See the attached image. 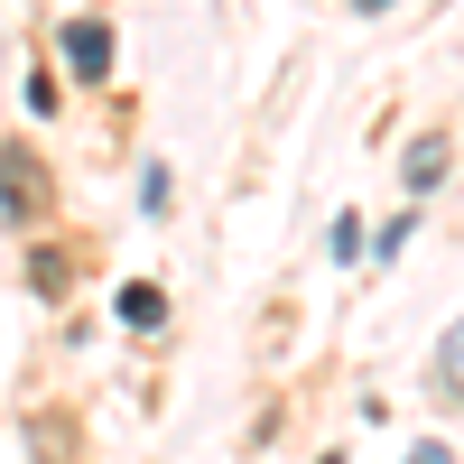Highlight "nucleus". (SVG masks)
I'll use <instances>...</instances> for the list:
<instances>
[{"label": "nucleus", "mask_w": 464, "mask_h": 464, "mask_svg": "<svg viewBox=\"0 0 464 464\" xmlns=\"http://www.w3.org/2000/svg\"><path fill=\"white\" fill-rule=\"evenodd\" d=\"M65 65L84 74V84H102V74H111V28L102 19H74L65 28Z\"/></svg>", "instance_id": "nucleus-1"}, {"label": "nucleus", "mask_w": 464, "mask_h": 464, "mask_svg": "<svg viewBox=\"0 0 464 464\" xmlns=\"http://www.w3.org/2000/svg\"><path fill=\"white\" fill-rule=\"evenodd\" d=\"M111 316H121L130 334H159V325H168V297H159V288H149V279H130L121 297H111Z\"/></svg>", "instance_id": "nucleus-2"}, {"label": "nucleus", "mask_w": 464, "mask_h": 464, "mask_svg": "<svg viewBox=\"0 0 464 464\" xmlns=\"http://www.w3.org/2000/svg\"><path fill=\"white\" fill-rule=\"evenodd\" d=\"M0 214H37V168L19 149H0Z\"/></svg>", "instance_id": "nucleus-3"}, {"label": "nucleus", "mask_w": 464, "mask_h": 464, "mask_svg": "<svg viewBox=\"0 0 464 464\" xmlns=\"http://www.w3.org/2000/svg\"><path fill=\"white\" fill-rule=\"evenodd\" d=\"M437 391L464 409V325H446V343H437Z\"/></svg>", "instance_id": "nucleus-4"}, {"label": "nucleus", "mask_w": 464, "mask_h": 464, "mask_svg": "<svg viewBox=\"0 0 464 464\" xmlns=\"http://www.w3.org/2000/svg\"><path fill=\"white\" fill-rule=\"evenodd\" d=\"M400 177H409V186H437V177H446V140H418L409 159H400Z\"/></svg>", "instance_id": "nucleus-5"}, {"label": "nucleus", "mask_w": 464, "mask_h": 464, "mask_svg": "<svg viewBox=\"0 0 464 464\" xmlns=\"http://www.w3.org/2000/svg\"><path fill=\"white\" fill-rule=\"evenodd\" d=\"M362 251H372V242H362V223H353V214H343V223H334V260H343V269H353Z\"/></svg>", "instance_id": "nucleus-6"}, {"label": "nucleus", "mask_w": 464, "mask_h": 464, "mask_svg": "<svg viewBox=\"0 0 464 464\" xmlns=\"http://www.w3.org/2000/svg\"><path fill=\"white\" fill-rule=\"evenodd\" d=\"M409 464H455V446H437V437H428V446H409Z\"/></svg>", "instance_id": "nucleus-7"}, {"label": "nucleus", "mask_w": 464, "mask_h": 464, "mask_svg": "<svg viewBox=\"0 0 464 464\" xmlns=\"http://www.w3.org/2000/svg\"><path fill=\"white\" fill-rule=\"evenodd\" d=\"M353 10H391V0H353Z\"/></svg>", "instance_id": "nucleus-8"}]
</instances>
